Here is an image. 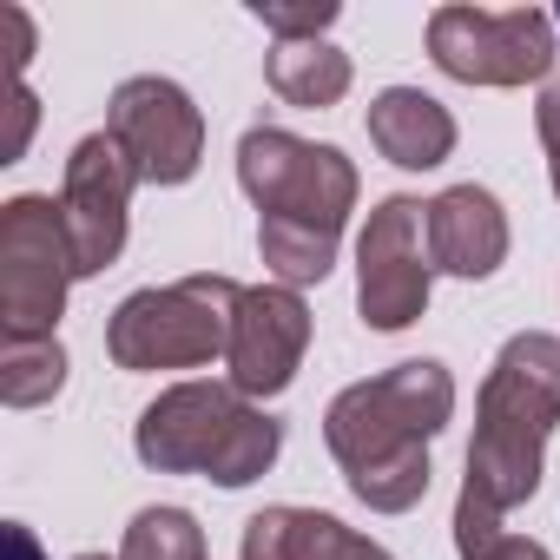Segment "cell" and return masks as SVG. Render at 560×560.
Returning a JSON list of instances; mask_svg holds the SVG:
<instances>
[{
    "label": "cell",
    "instance_id": "obj_3",
    "mask_svg": "<svg viewBox=\"0 0 560 560\" xmlns=\"http://www.w3.org/2000/svg\"><path fill=\"white\" fill-rule=\"evenodd\" d=\"M237 304H244V284H231V277H218V270H198V277H178V284L132 291L106 317V357L126 376L224 363Z\"/></svg>",
    "mask_w": 560,
    "mask_h": 560
},
{
    "label": "cell",
    "instance_id": "obj_25",
    "mask_svg": "<svg viewBox=\"0 0 560 560\" xmlns=\"http://www.w3.org/2000/svg\"><path fill=\"white\" fill-rule=\"evenodd\" d=\"M80 560H106V553H80Z\"/></svg>",
    "mask_w": 560,
    "mask_h": 560
},
{
    "label": "cell",
    "instance_id": "obj_26",
    "mask_svg": "<svg viewBox=\"0 0 560 560\" xmlns=\"http://www.w3.org/2000/svg\"><path fill=\"white\" fill-rule=\"evenodd\" d=\"M553 27H560V14H553Z\"/></svg>",
    "mask_w": 560,
    "mask_h": 560
},
{
    "label": "cell",
    "instance_id": "obj_21",
    "mask_svg": "<svg viewBox=\"0 0 560 560\" xmlns=\"http://www.w3.org/2000/svg\"><path fill=\"white\" fill-rule=\"evenodd\" d=\"M8 106H14V139H8V165H14V159L27 152V139H34V119H40V106H34V93H27L21 80H14V100H8Z\"/></svg>",
    "mask_w": 560,
    "mask_h": 560
},
{
    "label": "cell",
    "instance_id": "obj_7",
    "mask_svg": "<svg viewBox=\"0 0 560 560\" xmlns=\"http://www.w3.org/2000/svg\"><path fill=\"white\" fill-rule=\"evenodd\" d=\"M435 257H429V205L409 191L376 198L357 237V311L370 330H409L429 311Z\"/></svg>",
    "mask_w": 560,
    "mask_h": 560
},
{
    "label": "cell",
    "instance_id": "obj_23",
    "mask_svg": "<svg viewBox=\"0 0 560 560\" xmlns=\"http://www.w3.org/2000/svg\"><path fill=\"white\" fill-rule=\"evenodd\" d=\"M8 553H14V560H47V553H40V540H34L21 521H8Z\"/></svg>",
    "mask_w": 560,
    "mask_h": 560
},
{
    "label": "cell",
    "instance_id": "obj_13",
    "mask_svg": "<svg viewBox=\"0 0 560 560\" xmlns=\"http://www.w3.org/2000/svg\"><path fill=\"white\" fill-rule=\"evenodd\" d=\"M244 560H396L383 540L343 527L337 514L324 508H264L244 521V540H237Z\"/></svg>",
    "mask_w": 560,
    "mask_h": 560
},
{
    "label": "cell",
    "instance_id": "obj_24",
    "mask_svg": "<svg viewBox=\"0 0 560 560\" xmlns=\"http://www.w3.org/2000/svg\"><path fill=\"white\" fill-rule=\"evenodd\" d=\"M547 172H553V198H560V165H547Z\"/></svg>",
    "mask_w": 560,
    "mask_h": 560
},
{
    "label": "cell",
    "instance_id": "obj_20",
    "mask_svg": "<svg viewBox=\"0 0 560 560\" xmlns=\"http://www.w3.org/2000/svg\"><path fill=\"white\" fill-rule=\"evenodd\" d=\"M534 132H540V145H547V165H560V73L540 86V100H534Z\"/></svg>",
    "mask_w": 560,
    "mask_h": 560
},
{
    "label": "cell",
    "instance_id": "obj_17",
    "mask_svg": "<svg viewBox=\"0 0 560 560\" xmlns=\"http://www.w3.org/2000/svg\"><path fill=\"white\" fill-rule=\"evenodd\" d=\"M119 560H205V527L185 508H139L119 540Z\"/></svg>",
    "mask_w": 560,
    "mask_h": 560
},
{
    "label": "cell",
    "instance_id": "obj_8",
    "mask_svg": "<svg viewBox=\"0 0 560 560\" xmlns=\"http://www.w3.org/2000/svg\"><path fill=\"white\" fill-rule=\"evenodd\" d=\"M244 416H250V396H237L218 376H191V383L159 389V402H145L132 448L152 475H205L211 481Z\"/></svg>",
    "mask_w": 560,
    "mask_h": 560
},
{
    "label": "cell",
    "instance_id": "obj_10",
    "mask_svg": "<svg viewBox=\"0 0 560 560\" xmlns=\"http://www.w3.org/2000/svg\"><path fill=\"white\" fill-rule=\"evenodd\" d=\"M106 132L126 145L139 185H185L205 165V113L178 80H159V73L126 80L106 106Z\"/></svg>",
    "mask_w": 560,
    "mask_h": 560
},
{
    "label": "cell",
    "instance_id": "obj_22",
    "mask_svg": "<svg viewBox=\"0 0 560 560\" xmlns=\"http://www.w3.org/2000/svg\"><path fill=\"white\" fill-rule=\"evenodd\" d=\"M488 560H553V553H547L540 540H527V534H508V540H501Z\"/></svg>",
    "mask_w": 560,
    "mask_h": 560
},
{
    "label": "cell",
    "instance_id": "obj_9",
    "mask_svg": "<svg viewBox=\"0 0 560 560\" xmlns=\"http://www.w3.org/2000/svg\"><path fill=\"white\" fill-rule=\"evenodd\" d=\"M139 172L126 159V145L113 132H86L67 152V178H60V224L73 244V270L100 277L119 264L126 250V211H132Z\"/></svg>",
    "mask_w": 560,
    "mask_h": 560
},
{
    "label": "cell",
    "instance_id": "obj_6",
    "mask_svg": "<svg viewBox=\"0 0 560 560\" xmlns=\"http://www.w3.org/2000/svg\"><path fill=\"white\" fill-rule=\"evenodd\" d=\"M553 14L540 8H435L429 60L462 86H527L553 80Z\"/></svg>",
    "mask_w": 560,
    "mask_h": 560
},
{
    "label": "cell",
    "instance_id": "obj_1",
    "mask_svg": "<svg viewBox=\"0 0 560 560\" xmlns=\"http://www.w3.org/2000/svg\"><path fill=\"white\" fill-rule=\"evenodd\" d=\"M455 422V376L435 357H409L370 383H350L324 409V442L350 494L376 514H409L429 494V442Z\"/></svg>",
    "mask_w": 560,
    "mask_h": 560
},
{
    "label": "cell",
    "instance_id": "obj_2",
    "mask_svg": "<svg viewBox=\"0 0 560 560\" xmlns=\"http://www.w3.org/2000/svg\"><path fill=\"white\" fill-rule=\"evenodd\" d=\"M560 429V337L521 330L501 343V357L481 376L475 396V442L462 488L494 501L501 514L540 494V455Z\"/></svg>",
    "mask_w": 560,
    "mask_h": 560
},
{
    "label": "cell",
    "instance_id": "obj_16",
    "mask_svg": "<svg viewBox=\"0 0 560 560\" xmlns=\"http://www.w3.org/2000/svg\"><path fill=\"white\" fill-rule=\"evenodd\" d=\"M67 389V350L60 337H8L0 343V402L40 409Z\"/></svg>",
    "mask_w": 560,
    "mask_h": 560
},
{
    "label": "cell",
    "instance_id": "obj_4",
    "mask_svg": "<svg viewBox=\"0 0 560 560\" xmlns=\"http://www.w3.org/2000/svg\"><path fill=\"white\" fill-rule=\"evenodd\" d=\"M237 185L257 205V218H284V224H311V231H337L357 211V165L337 145L298 139L284 126H250L237 139Z\"/></svg>",
    "mask_w": 560,
    "mask_h": 560
},
{
    "label": "cell",
    "instance_id": "obj_15",
    "mask_svg": "<svg viewBox=\"0 0 560 560\" xmlns=\"http://www.w3.org/2000/svg\"><path fill=\"white\" fill-rule=\"evenodd\" d=\"M350 80H357V67L330 40H277L270 60H264V86L284 100V106H304V113L337 106L350 93Z\"/></svg>",
    "mask_w": 560,
    "mask_h": 560
},
{
    "label": "cell",
    "instance_id": "obj_14",
    "mask_svg": "<svg viewBox=\"0 0 560 560\" xmlns=\"http://www.w3.org/2000/svg\"><path fill=\"white\" fill-rule=\"evenodd\" d=\"M363 126H370V145L402 172H435L455 152V113L422 86H383Z\"/></svg>",
    "mask_w": 560,
    "mask_h": 560
},
{
    "label": "cell",
    "instance_id": "obj_12",
    "mask_svg": "<svg viewBox=\"0 0 560 560\" xmlns=\"http://www.w3.org/2000/svg\"><path fill=\"white\" fill-rule=\"evenodd\" d=\"M508 211L488 185H448L429 198V257L435 270L462 277V284H481V277H494L508 264Z\"/></svg>",
    "mask_w": 560,
    "mask_h": 560
},
{
    "label": "cell",
    "instance_id": "obj_19",
    "mask_svg": "<svg viewBox=\"0 0 560 560\" xmlns=\"http://www.w3.org/2000/svg\"><path fill=\"white\" fill-rule=\"evenodd\" d=\"M501 540H508V527H501V508L462 488V494H455V553H462V560H488Z\"/></svg>",
    "mask_w": 560,
    "mask_h": 560
},
{
    "label": "cell",
    "instance_id": "obj_11",
    "mask_svg": "<svg viewBox=\"0 0 560 560\" xmlns=\"http://www.w3.org/2000/svg\"><path fill=\"white\" fill-rule=\"evenodd\" d=\"M311 350V304L291 284H250L231 324V350H224V383L237 396H284L304 370Z\"/></svg>",
    "mask_w": 560,
    "mask_h": 560
},
{
    "label": "cell",
    "instance_id": "obj_18",
    "mask_svg": "<svg viewBox=\"0 0 560 560\" xmlns=\"http://www.w3.org/2000/svg\"><path fill=\"white\" fill-rule=\"evenodd\" d=\"M337 0H250V21L277 40H324L337 27Z\"/></svg>",
    "mask_w": 560,
    "mask_h": 560
},
{
    "label": "cell",
    "instance_id": "obj_5",
    "mask_svg": "<svg viewBox=\"0 0 560 560\" xmlns=\"http://www.w3.org/2000/svg\"><path fill=\"white\" fill-rule=\"evenodd\" d=\"M73 244L60 224V198L21 191L0 205V330L54 337L73 291Z\"/></svg>",
    "mask_w": 560,
    "mask_h": 560
}]
</instances>
